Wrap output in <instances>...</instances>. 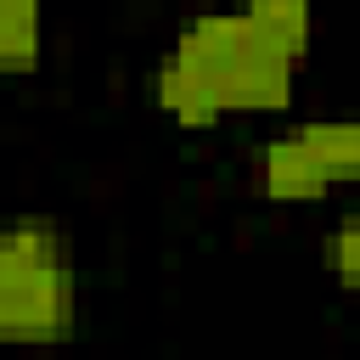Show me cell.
Masks as SVG:
<instances>
[{
	"mask_svg": "<svg viewBox=\"0 0 360 360\" xmlns=\"http://www.w3.org/2000/svg\"><path fill=\"white\" fill-rule=\"evenodd\" d=\"M298 62L276 45L248 6H208L180 22L152 68V101L180 129H214L231 112H287Z\"/></svg>",
	"mask_w": 360,
	"mask_h": 360,
	"instance_id": "1",
	"label": "cell"
},
{
	"mask_svg": "<svg viewBox=\"0 0 360 360\" xmlns=\"http://www.w3.org/2000/svg\"><path fill=\"white\" fill-rule=\"evenodd\" d=\"M248 180H253V191L270 197V202H321V197L332 191V174L321 169V158L304 146L298 129L259 141L253 158H248Z\"/></svg>",
	"mask_w": 360,
	"mask_h": 360,
	"instance_id": "3",
	"label": "cell"
},
{
	"mask_svg": "<svg viewBox=\"0 0 360 360\" xmlns=\"http://www.w3.org/2000/svg\"><path fill=\"white\" fill-rule=\"evenodd\" d=\"M79 326V276L68 231L45 214L0 225V349H51Z\"/></svg>",
	"mask_w": 360,
	"mask_h": 360,
	"instance_id": "2",
	"label": "cell"
},
{
	"mask_svg": "<svg viewBox=\"0 0 360 360\" xmlns=\"http://www.w3.org/2000/svg\"><path fill=\"white\" fill-rule=\"evenodd\" d=\"M45 51V0H0V73H34Z\"/></svg>",
	"mask_w": 360,
	"mask_h": 360,
	"instance_id": "4",
	"label": "cell"
},
{
	"mask_svg": "<svg viewBox=\"0 0 360 360\" xmlns=\"http://www.w3.org/2000/svg\"><path fill=\"white\" fill-rule=\"evenodd\" d=\"M298 135H304V146L321 158V169L332 174V186H338V180H360V118H349V112L304 118Z\"/></svg>",
	"mask_w": 360,
	"mask_h": 360,
	"instance_id": "5",
	"label": "cell"
},
{
	"mask_svg": "<svg viewBox=\"0 0 360 360\" xmlns=\"http://www.w3.org/2000/svg\"><path fill=\"white\" fill-rule=\"evenodd\" d=\"M248 6V17L276 39V45H287L292 56H309V39H315V11H309V0H242Z\"/></svg>",
	"mask_w": 360,
	"mask_h": 360,
	"instance_id": "6",
	"label": "cell"
},
{
	"mask_svg": "<svg viewBox=\"0 0 360 360\" xmlns=\"http://www.w3.org/2000/svg\"><path fill=\"white\" fill-rule=\"evenodd\" d=\"M321 264H326V276H332L343 292L360 298V208H349V214H338V219L326 225V236H321Z\"/></svg>",
	"mask_w": 360,
	"mask_h": 360,
	"instance_id": "7",
	"label": "cell"
}]
</instances>
